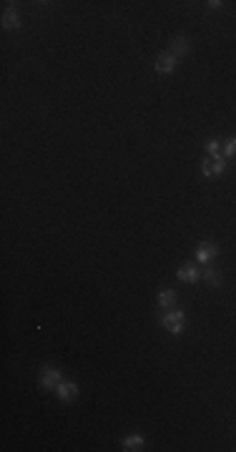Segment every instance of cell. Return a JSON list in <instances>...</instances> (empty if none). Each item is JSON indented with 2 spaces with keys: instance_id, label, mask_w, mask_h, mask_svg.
Here are the masks:
<instances>
[{
  "instance_id": "6da1fadb",
  "label": "cell",
  "mask_w": 236,
  "mask_h": 452,
  "mask_svg": "<svg viewBox=\"0 0 236 452\" xmlns=\"http://www.w3.org/2000/svg\"><path fill=\"white\" fill-rule=\"evenodd\" d=\"M183 319H186L183 309H171V312L161 314V327H166V332L178 337V334H183Z\"/></svg>"
},
{
  "instance_id": "7a4b0ae2",
  "label": "cell",
  "mask_w": 236,
  "mask_h": 452,
  "mask_svg": "<svg viewBox=\"0 0 236 452\" xmlns=\"http://www.w3.org/2000/svg\"><path fill=\"white\" fill-rule=\"evenodd\" d=\"M61 382H63V374H61V369H56V367H51V364L41 367V377H38V384H41V389H46V392H53V389H56Z\"/></svg>"
},
{
  "instance_id": "3957f363",
  "label": "cell",
  "mask_w": 236,
  "mask_h": 452,
  "mask_svg": "<svg viewBox=\"0 0 236 452\" xmlns=\"http://www.w3.org/2000/svg\"><path fill=\"white\" fill-rule=\"evenodd\" d=\"M176 66H178V58H176L173 53H168V51H163V53L156 58V63H153L156 73H161V76H168V73H173V71H176Z\"/></svg>"
},
{
  "instance_id": "277c9868",
  "label": "cell",
  "mask_w": 236,
  "mask_h": 452,
  "mask_svg": "<svg viewBox=\"0 0 236 452\" xmlns=\"http://www.w3.org/2000/svg\"><path fill=\"white\" fill-rule=\"evenodd\" d=\"M216 254H218V244L211 242V239H206V242H201V244L196 247V262H198V264H208Z\"/></svg>"
},
{
  "instance_id": "5b68a950",
  "label": "cell",
  "mask_w": 236,
  "mask_h": 452,
  "mask_svg": "<svg viewBox=\"0 0 236 452\" xmlns=\"http://www.w3.org/2000/svg\"><path fill=\"white\" fill-rule=\"evenodd\" d=\"M188 48H191V41H188L186 36H173V38L168 41V53H173L176 58L186 56V53H188Z\"/></svg>"
},
{
  "instance_id": "8992f818",
  "label": "cell",
  "mask_w": 236,
  "mask_h": 452,
  "mask_svg": "<svg viewBox=\"0 0 236 452\" xmlns=\"http://www.w3.org/2000/svg\"><path fill=\"white\" fill-rule=\"evenodd\" d=\"M181 282H188V284H196L198 279H201V269L193 264V262H186L181 269H178V274H176Z\"/></svg>"
},
{
  "instance_id": "52a82bcc",
  "label": "cell",
  "mask_w": 236,
  "mask_h": 452,
  "mask_svg": "<svg viewBox=\"0 0 236 452\" xmlns=\"http://www.w3.org/2000/svg\"><path fill=\"white\" fill-rule=\"evenodd\" d=\"M3 28L6 31H18L21 28V13H18V8H13V6H8L6 11H3Z\"/></svg>"
},
{
  "instance_id": "ba28073f",
  "label": "cell",
  "mask_w": 236,
  "mask_h": 452,
  "mask_svg": "<svg viewBox=\"0 0 236 452\" xmlns=\"http://www.w3.org/2000/svg\"><path fill=\"white\" fill-rule=\"evenodd\" d=\"M56 394H58L63 402H71V399L78 397V384H76V382H61V384L56 387Z\"/></svg>"
},
{
  "instance_id": "9c48e42d",
  "label": "cell",
  "mask_w": 236,
  "mask_h": 452,
  "mask_svg": "<svg viewBox=\"0 0 236 452\" xmlns=\"http://www.w3.org/2000/svg\"><path fill=\"white\" fill-rule=\"evenodd\" d=\"M201 282H206L208 287H221V274L213 272L211 267H203L201 269Z\"/></svg>"
},
{
  "instance_id": "30bf717a",
  "label": "cell",
  "mask_w": 236,
  "mask_h": 452,
  "mask_svg": "<svg viewBox=\"0 0 236 452\" xmlns=\"http://www.w3.org/2000/svg\"><path fill=\"white\" fill-rule=\"evenodd\" d=\"M203 148H206L208 158H218V156H221V148H223V143H221L218 138H208V141L203 143Z\"/></svg>"
},
{
  "instance_id": "8fae6325",
  "label": "cell",
  "mask_w": 236,
  "mask_h": 452,
  "mask_svg": "<svg viewBox=\"0 0 236 452\" xmlns=\"http://www.w3.org/2000/svg\"><path fill=\"white\" fill-rule=\"evenodd\" d=\"M123 449H126V452L143 449V437H141V434H128V437L123 439Z\"/></svg>"
},
{
  "instance_id": "7c38bea8",
  "label": "cell",
  "mask_w": 236,
  "mask_h": 452,
  "mask_svg": "<svg viewBox=\"0 0 236 452\" xmlns=\"http://www.w3.org/2000/svg\"><path fill=\"white\" fill-rule=\"evenodd\" d=\"M173 302H176V292H173V289H163V292L158 294V307H161V309L171 307Z\"/></svg>"
},
{
  "instance_id": "4fadbf2b",
  "label": "cell",
  "mask_w": 236,
  "mask_h": 452,
  "mask_svg": "<svg viewBox=\"0 0 236 452\" xmlns=\"http://www.w3.org/2000/svg\"><path fill=\"white\" fill-rule=\"evenodd\" d=\"M221 151H223V158H233L236 156V138H226Z\"/></svg>"
},
{
  "instance_id": "5bb4252c",
  "label": "cell",
  "mask_w": 236,
  "mask_h": 452,
  "mask_svg": "<svg viewBox=\"0 0 236 452\" xmlns=\"http://www.w3.org/2000/svg\"><path fill=\"white\" fill-rule=\"evenodd\" d=\"M211 161H213V176H221L226 171V158L218 156V158H211Z\"/></svg>"
},
{
  "instance_id": "9a60e30c",
  "label": "cell",
  "mask_w": 236,
  "mask_h": 452,
  "mask_svg": "<svg viewBox=\"0 0 236 452\" xmlns=\"http://www.w3.org/2000/svg\"><path fill=\"white\" fill-rule=\"evenodd\" d=\"M201 173H203V176H208V178L213 176V161H211L208 156H206V158L201 161Z\"/></svg>"
},
{
  "instance_id": "2e32d148",
  "label": "cell",
  "mask_w": 236,
  "mask_h": 452,
  "mask_svg": "<svg viewBox=\"0 0 236 452\" xmlns=\"http://www.w3.org/2000/svg\"><path fill=\"white\" fill-rule=\"evenodd\" d=\"M206 6H208L211 11H221V8H223V3H221V0H208Z\"/></svg>"
}]
</instances>
